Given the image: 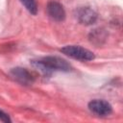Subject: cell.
<instances>
[{
  "label": "cell",
  "instance_id": "6da1fadb",
  "mask_svg": "<svg viewBox=\"0 0 123 123\" xmlns=\"http://www.w3.org/2000/svg\"><path fill=\"white\" fill-rule=\"evenodd\" d=\"M34 65L38 67L44 73H50L52 71H69L71 69L70 64L63 59L59 57H44L34 62Z\"/></svg>",
  "mask_w": 123,
  "mask_h": 123
},
{
  "label": "cell",
  "instance_id": "7a4b0ae2",
  "mask_svg": "<svg viewBox=\"0 0 123 123\" xmlns=\"http://www.w3.org/2000/svg\"><path fill=\"white\" fill-rule=\"evenodd\" d=\"M61 52L65 54L66 56H69L73 59L80 60V61H91L95 58L94 54L81 46L76 45H67L61 49Z\"/></svg>",
  "mask_w": 123,
  "mask_h": 123
},
{
  "label": "cell",
  "instance_id": "3957f363",
  "mask_svg": "<svg viewBox=\"0 0 123 123\" xmlns=\"http://www.w3.org/2000/svg\"><path fill=\"white\" fill-rule=\"evenodd\" d=\"M88 109L95 114L100 116H106L111 113L112 107L111 105L105 100L95 99L88 103Z\"/></svg>",
  "mask_w": 123,
  "mask_h": 123
},
{
  "label": "cell",
  "instance_id": "277c9868",
  "mask_svg": "<svg viewBox=\"0 0 123 123\" xmlns=\"http://www.w3.org/2000/svg\"><path fill=\"white\" fill-rule=\"evenodd\" d=\"M77 18L82 24L90 25L96 21L97 13L88 7H83L77 11Z\"/></svg>",
  "mask_w": 123,
  "mask_h": 123
},
{
  "label": "cell",
  "instance_id": "5b68a950",
  "mask_svg": "<svg viewBox=\"0 0 123 123\" xmlns=\"http://www.w3.org/2000/svg\"><path fill=\"white\" fill-rule=\"evenodd\" d=\"M47 12L49 16L56 21H62L65 18V12L63 7L56 1H51L48 3Z\"/></svg>",
  "mask_w": 123,
  "mask_h": 123
},
{
  "label": "cell",
  "instance_id": "8992f818",
  "mask_svg": "<svg viewBox=\"0 0 123 123\" xmlns=\"http://www.w3.org/2000/svg\"><path fill=\"white\" fill-rule=\"evenodd\" d=\"M11 74L15 80H17L18 82H20L22 84L27 85V84H30L33 82V77H32L31 73L25 68H20V67L13 68V69H12Z\"/></svg>",
  "mask_w": 123,
  "mask_h": 123
},
{
  "label": "cell",
  "instance_id": "52a82bcc",
  "mask_svg": "<svg viewBox=\"0 0 123 123\" xmlns=\"http://www.w3.org/2000/svg\"><path fill=\"white\" fill-rule=\"evenodd\" d=\"M20 2L24 5V7L33 14H37V5L36 0H20Z\"/></svg>",
  "mask_w": 123,
  "mask_h": 123
},
{
  "label": "cell",
  "instance_id": "ba28073f",
  "mask_svg": "<svg viewBox=\"0 0 123 123\" xmlns=\"http://www.w3.org/2000/svg\"><path fill=\"white\" fill-rule=\"evenodd\" d=\"M0 121H3V122H11V118L10 116L3 111L0 110Z\"/></svg>",
  "mask_w": 123,
  "mask_h": 123
}]
</instances>
